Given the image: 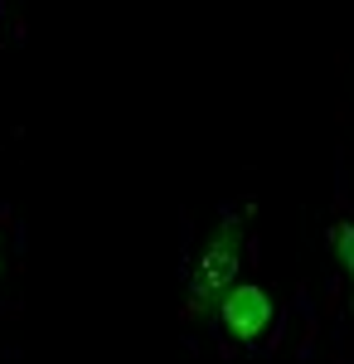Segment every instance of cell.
<instances>
[{
	"instance_id": "cell-2",
	"label": "cell",
	"mask_w": 354,
	"mask_h": 364,
	"mask_svg": "<svg viewBox=\"0 0 354 364\" xmlns=\"http://www.w3.org/2000/svg\"><path fill=\"white\" fill-rule=\"evenodd\" d=\"M272 311L277 306H272V296H267V287H257V282H233V287L223 291V301H218L223 326L238 340H257L272 326Z\"/></svg>"
},
{
	"instance_id": "cell-1",
	"label": "cell",
	"mask_w": 354,
	"mask_h": 364,
	"mask_svg": "<svg viewBox=\"0 0 354 364\" xmlns=\"http://www.w3.org/2000/svg\"><path fill=\"white\" fill-rule=\"evenodd\" d=\"M238 267H243V228L228 219V224L209 238V248L199 252V272H194V301H190V311L209 306V301H223V291L233 287Z\"/></svg>"
},
{
	"instance_id": "cell-3",
	"label": "cell",
	"mask_w": 354,
	"mask_h": 364,
	"mask_svg": "<svg viewBox=\"0 0 354 364\" xmlns=\"http://www.w3.org/2000/svg\"><path fill=\"white\" fill-rule=\"evenodd\" d=\"M330 243H335V257L350 277V291H354V224H335L330 228Z\"/></svg>"
}]
</instances>
